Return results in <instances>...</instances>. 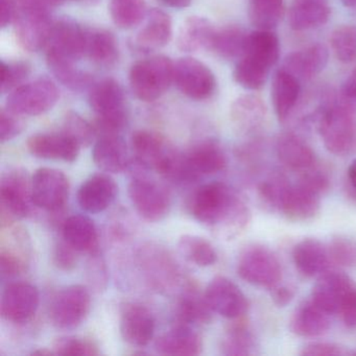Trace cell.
Listing matches in <instances>:
<instances>
[{
  "label": "cell",
  "mask_w": 356,
  "mask_h": 356,
  "mask_svg": "<svg viewBox=\"0 0 356 356\" xmlns=\"http://www.w3.org/2000/svg\"><path fill=\"white\" fill-rule=\"evenodd\" d=\"M189 209L197 222L222 238H234L250 222L249 208L228 185L222 182L199 187L191 195Z\"/></svg>",
  "instance_id": "cell-1"
},
{
  "label": "cell",
  "mask_w": 356,
  "mask_h": 356,
  "mask_svg": "<svg viewBox=\"0 0 356 356\" xmlns=\"http://www.w3.org/2000/svg\"><path fill=\"white\" fill-rule=\"evenodd\" d=\"M89 105L97 114V136L120 134L128 124L126 95L118 81L105 79L89 89Z\"/></svg>",
  "instance_id": "cell-2"
},
{
  "label": "cell",
  "mask_w": 356,
  "mask_h": 356,
  "mask_svg": "<svg viewBox=\"0 0 356 356\" xmlns=\"http://www.w3.org/2000/svg\"><path fill=\"white\" fill-rule=\"evenodd\" d=\"M314 116L327 151L334 155H346L356 151V120L353 110L337 99L321 107Z\"/></svg>",
  "instance_id": "cell-3"
},
{
  "label": "cell",
  "mask_w": 356,
  "mask_h": 356,
  "mask_svg": "<svg viewBox=\"0 0 356 356\" xmlns=\"http://www.w3.org/2000/svg\"><path fill=\"white\" fill-rule=\"evenodd\" d=\"M131 89L137 99L154 102L174 83V63L165 56H153L133 64L129 74Z\"/></svg>",
  "instance_id": "cell-4"
},
{
  "label": "cell",
  "mask_w": 356,
  "mask_h": 356,
  "mask_svg": "<svg viewBox=\"0 0 356 356\" xmlns=\"http://www.w3.org/2000/svg\"><path fill=\"white\" fill-rule=\"evenodd\" d=\"M135 160L145 170H155L172 180L176 172L180 154L168 147L160 135L151 131L139 130L131 139Z\"/></svg>",
  "instance_id": "cell-5"
},
{
  "label": "cell",
  "mask_w": 356,
  "mask_h": 356,
  "mask_svg": "<svg viewBox=\"0 0 356 356\" xmlns=\"http://www.w3.org/2000/svg\"><path fill=\"white\" fill-rule=\"evenodd\" d=\"M1 200V222L3 227L15 218L30 216L34 207L32 193V178L26 170L14 168L6 172L0 184Z\"/></svg>",
  "instance_id": "cell-6"
},
{
  "label": "cell",
  "mask_w": 356,
  "mask_h": 356,
  "mask_svg": "<svg viewBox=\"0 0 356 356\" xmlns=\"http://www.w3.org/2000/svg\"><path fill=\"white\" fill-rule=\"evenodd\" d=\"M312 300L329 314H343L356 306V284L343 273L326 270L312 289Z\"/></svg>",
  "instance_id": "cell-7"
},
{
  "label": "cell",
  "mask_w": 356,
  "mask_h": 356,
  "mask_svg": "<svg viewBox=\"0 0 356 356\" xmlns=\"http://www.w3.org/2000/svg\"><path fill=\"white\" fill-rule=\"evenodd\" d=\"M237 272L250 284L270 289L278 285L282 277L278 258L262 245H251L241 253Z\"/></svg>",
  "instance_id": "cell-8"
},
{
  "label": "cell",
  "mask_w": 356,
  "mask_h": 356,
  "mask_svg": "<svg viewBox=\"0 0 356 356\" xmlns=\"http://www.w3.org/2000/svg\"><path fill=\"white\" fill-rule=\"evenodd\" d=\"M59 99L57 86L47 79L26 83L12 91L7 109L20 116H37L49 111Z\"/></svg>",
  "instance_id": "cell-9"
},
{
  "label": "cell",
  "mask_w": 356,
  "mask_h": 356,
  "mask_svg": "<svg viewBox=\"0 0 356 356\" xmlns=\"http://www.w3.org/2000/svg\"><path fill=\"white\" fill-rule=\"evenodd\" d=\"M91 297L83 285H70L60 291L51 305L53 324L62 330L78 328L88 316Z\"/></svg>",
  "instance_id": "cell-10"
},
{
  "label": "cell",
  "mask_w": 356,
  "mask_h": 356,
  "mask_svg": "<svg viewBox=\"0 0 356 356\" xmlns=\"http://www.w3.org/2000/svg\"><path fill=\"white\" fill-rule=\"evenodd\" d=\"M129 197L137 213L147 222H160L170 212V193L165 187L151 179H133L129 184Z\"/></svg>",
  "instance_id": "cell-11"
},
{
  "label": "cell",
  "mask_w": 356,
  "mask_h": 356,
  "mask_svg": "<svg viewBox=\"0 0 356 356\" xmlns=\"http://www.w3.org/2000/svg\"><path fill=\"white\" fill-rule=\"evenodd\" d=\"M49 8H18L15 34L22 49L35 53L47 47L54 26Z\"/></svg>",
  "instance_id": "cell-12"
},
{
  "label": "cell",
  "mask_w": 356,
  "mask_h": 356,
  "mask_svg": "<svg viewBox=\"0 0 356 356\" xmlns=\"http://www.w3.org/2000/svg\"><path fill=\"white\" fill-rule=\"evenodd\" d=\"M174 83L183 95L195 101L210 99L216 89L213 72L191 57L181 58L174 64Z\"/></svg>",
  "instance_id": "cell-13"
},
{
  "label": "cell",
  "mask_w": 356,
  "mask_h": 356,
  "mask_svg": "<svg viewBox=\"0 0 356 356\" xmlns=\"http://www.w3.org/2000/svg\"><path fill=\"white\" fill-rule=\"evenodd\" d=\"M227 159L222 147L213 141H205L181 155L179 182H191L224 170Z\"/></svg>",
  "instance_id": "cell-14"
},
{
  "label": "cell",
  "mask_w": 356,
  "mask_h": 356,
  "mask_svg": "<svg viewBox=\"0 0 356 356\" xmlns=\"http://www.w3.org/2000/svg\"><path fill=\"white\" fill-rule=\"evenodd\" d=\"M32 193L36 207L47 211H59L67 202L70 181L62 170L39 168L32 177Z\"/></svg>",
  "instance_id": "cell-15"
},
{
  "label": "cell",
  "mask_w": 356,
  "mask_h": 356,
  "mask_svg": "<svg viewBox=\"0 0 356 356\" xmlns=\"http://www.w3.org/2000/svg\"><path fill=\"white\" fill-rule=\"evenodd\" d=\"M211 309L230 320H238L248 310V300L241 289L226 277L212 279L205 293Z\"/></svg>",
  "instance_id": "cell-16"
},
{
  "label": "cell",
  "mask_w": 356,
  "mask_h": 356,
  "mask_svg": "<svg viewBox=\"0 0 356 356\" xmlns=\"http://www.w3.org/2000/svg\"><path fill=\"white\" fill-rule=\"evenodd\" d=\"M86 31L74 20L62 18L54 22L47 51L76 62L86 56Z\"/></svg>",
  "instance_id": "cell-17"
},
{
  "label": "cell",
  "mask_w": 356,
  "mask_h": 356,
  "mask_svg": "<svg viewBox=\"0 0 356 356\" xmlns=\"http://www.w3.org/2000/svg\"><path fill=\"white\" fill-rule=\"evenodd\" d=\"M39 301V291L34 285L26 282L11 283L1 298V314L9 322H28L36 314Z\"/></svg>",
  "instance_id": "cell-18"
},
{
  "label": "cell",
  "mask_w": 356,
  "mask_h": 356,
  "mask_svg": "<svg viewBox=\"0 0 356 356\" xmlns=\"http://www.w3.org/2000/svg\"><path fill=\"white\" fill-rule=\"evenodd\" d=\"M156 322L145 306L128 303L122 307L120 333L122 339L134 347H145L155 335Z\"/></svg>",
  "instance_id": "cell-19"
},
{
  "label": "cell",
  "mask_w": 356,
  "mask_h": 356,
  "mask_svg": "<svg viewBox=\"0 0 356 356\" xmlns=\"http://www.w3.org/2000/svg\"><path fill=\"white\" fill-rule=\"evenodd\" d=\"M115 181L105 174H97L87 179L78 193L81 208L89 213H101L109 208L118 195Z\"/></svg>",
  "instance_id": "cell-20"
},
{
  "label": "cell",
  "mask_w": 356,
  "mask_h": 356,
  "mask_svg": "<svg viewBox=\"0 0 356 356\" xmlns=\"http://www.w3.org/2000/svg\"><path fill=\"white\" fill-rule=\"evenodd\" d=\"M29 152L35 157L47 160L74 162L80 154V145L64 134H36L26 143Z\"/></svg>",
  "instance_id": "cell-21"
},
{
  "label": "cell",
  "mask_w": 356,
  "mask_h": 356,
  "mask_svg": "<svg viewBox=\"0 0 356 356\" xmlns=\"http://www.w3.org/2000/svg\"><path fill=\"white\" fill-rule=\"evenodd\" d=\"M328 49L324 45L314 44L289 54L281 68L301 82L320 74L328 64Z\"/></svg>",
  "instance_id": "cell-22"
},
{
  "label": "cell",
  "mask_w": 356,
  "mask_h": 356,
  "mask_svg": "<svg viewBox=\"0 0 356 356\" xmlns=\"http://www.w3.org/2000/svg\"><path fill=\"white\" fill-rule=\"evenodd\" d=\"M92 157L97 168L112 174L124 172L130 164L128 147L120 134L99 135Z\"/></svg>",
  "instance_id": "cell-23"
},
{
  "label": "cell",
  "mask_w": 356,
  "mask_h": 356,
  "mask_svg": "<svg viewBox=\"0 0 356 356\" xmlns=\"http://www.w3.org/2000/svg\"><path fill=\"white\" fill-rule=\"evenodd\" d=\"M172 19L165 12L152 9L147 12V22L137 34L134 45L138 51L151 53L165 47L172 40Z\"/></svg>",
  "instance_id": "cell-24"
},
{
  "label": "cell",
  "mask_w": 356,
  "mask_h": 356,
  "mask_svg": "<svg viewBox=\"0 0 356 356\" xmlns=\"http://www.w3.org/2000/svg\"><path fill=\"white\" fill-rule=\"evenodd\" d=\"M330 13L329 0H291L289 26L297 32L314 30L326 24Z\"/></svg>",
  "instance_id": "cell-25"
},
{
  "label": "cell",
  "mask_w": 356,
  "mask_h": 356,
  "mask_svg": "<svg viewBox=\"0 0 356 356\" xmlns=\"http://www.w3.org/2000/svg\"><path fill=\"white\" fill-rule=\"evenodd\" d=\"M279 210L291 220H307L320 210L318 195L301 184L287 185L279 204Z\"/></svg>",
  "instance_id": "cell-26"
},
{
  "label": "cell",
  "mask_w": 356,
  "mask_h": 356,
  "mask_svg": "<svg viewBox=\"0 0 356 356\" xmlns=\"http://www.w3.org/2000/svg\"><path fill=\"white\" fill-rule=\"evenodd\" d=\"M301 95V82L286 70H280L273 79L270 99L277 118L285 122L295 109Z\"/></svg>",
  "instance_id": "cell-27"
},
{
  "label": "cell",
  "mask_w": 356,
  "mask_h": 356,
  "mask_svg": "<svg viewBox=\"0 0 356 356\" xmlns=\"http://www.w3.org/2000/svg\"><path fill=\"white\" fill-rule=\"evenodd\" d=\"M293 259L302 275L314 277L328 270L330 254L318 239L306 238L293 248Z\"/></svg>",
  "instance_id": "cell-28"
},
{
  "label": "cell",
  "mask_w": 356,
  "mask_h": 356,
  "mask_svg": "<svg viewBox=\"0 0 356 356\" xmlns=\"http://www.w3.org/2000/svg\"><path fill=\"white\" fill-rule=\"evenodd\" d=\"M155 346L162 355H197L202 351V339L188 325L180 324L162 334Z\"/></svg>",
  "instance_id": "cell-29"
},
{
  "label": "cell",
  "mask_w": 356,
  "mask_h": 356,
  "mask_svg": "<svg viewBox=\"0 0 356 356\" xmlns=\"http://www.w3.org/2000/svg\"><path fill=\"white\" fill-rule=\"evenodd\" d=\"M230 116L233 124L241 132L252 134L259 130L266 120V105L257 95H241L233 102Z\"/></svg>",
  "instance_id": "cell-30"
},
{
  "label": "cell",
  "mask_w": 356,
  "mask_h": 356,
  "mask_svg": "<svg viewBox=\"0 0 356 356\" xmlns=\"http://www.w3.org/2000/svg\"><path fill=\"white\" fill-rule=\"evenodd\" d=\"M216 29L207 18L191 16L183 22L177 45L181 51L195 53L201 49L210 51Z\"/></svg>",
  "instance_id": "cell-31"
},
{
  "label": "cell",
  "mask_w": 356,
  "mask_h": 356,
  "mask_svg": "<svg viewBox=\"0 0 356 356\" xmlns=\"http://www.w3.org/2000/svg\"><path fill=\"white\" fill-rule=\"evenodd\" d=\"M330 327L328 312L316 305L312 300L300 305L293 312L289 328L296 335L304 337H318Z\"/></svg>",
  "instance_id": "cell-32"
},
{
  "label": "cell",
  "mask_w": 356,
  "mask_h": 356,
  "mask_svg": "<svg viewBox=\"0 0 356 356\" xmlns=\"http://www.w3.org/2000/svg\"><path fill=\"white\" fill-rule=\"evenodd\" d=\"M276 151L280 161L291 170H310L316 161V156L309 145L291 133L279 136Z\"/></svg>",
  "instance_id": "cell-33"
},
{
  "label": "cell",
  "mask_w": 356,
  "mask_h": 356,
  "mask_svg": "<svg viewBox=\"0 0 356 356\" xmlns=\"http://www.w3.org/2000/svg\"><path fill=\"white\" fill-rule=\"evenodd\" d=\"M63 239L78 252L95 253L99 245V235L93 220L85 216H72L62 227Z\"/></svg>",
  "instance_id": "cell-34"
},
{
  "label": "cell",
  "mask_w": 356,
  "mask_h": 356,
  "mask_svg": "<svg viewBox=\"0 0 356 356\" xmlns=\"http://www.w3.org/2000/svg\"><path fill=\"white\" fill-rule=\"evenodd\" d=\"M47 62L51 74L70 90L83 91L92 86V76L88 72L76 67V61L47 51Z\"/></svg>",
  "instance_id": "cell-35"
},
{
  "label": "cell",
  "mask_w": 356,
  "mask_h": 356,
  "mask_svg": "<svg viewBox=\"0 0 356 356\" xmlns=\"http://www.w3.org/2000/svg\"><path fill=\"white\" fill-rule=\"evenodd\" d=\"M86 56L101 67L115 65L120 58L115 36L109 31H89L87 32Z\"/></svg>",
  "instance_id": "cell-36"
},
{
  "label": "cell",
  "mask_w": 356,
  "mask_h": 356,
  "mask_svg": "<svg viewBox=\"0 0 356 356\" xmlns=\"http://www.w3.org/2000/svg\"><path fill=\"white\" fill-rule=\"evenodd\" d=\"M272 70L280 56V43L273 31L257 30L249 33L245 55Z\"/></svg>",
  "instance_id": "cell-37"
},
{
  "label": "cell",
  "mask_w": 356,
  "mask_h": 356,
  "mask_svg": "<svg viewBox=\"0 0 356 356\" xmlns=\"http://www.w3.org/2000/svg\"><path fill=\"white\" fill-rule=\"evenodd\" d=\"M249 33L238 26H226L216 30L210 51L222 59L241 58L247 49Z\"/></svg>",
  "instance_id": "cell-38"
},
{
  "label": "cell",
  "mask_w": 356,
  "mask_h": 356,
  "mask_svg": "<svg viewBox=\"0 0 356 356\" xmlns=\"http://www.w3.org/2000/svg\"><path fill=\"white\" fill-rule=\"evenodd\" d=\"M212 312L205 295L189 291L179 300L177 305V318L183 325L207 324L211 321Z\"/></svg>",
  "instance_id": "cell-39"
},
{
  "label": "cell",
  "mask_w": 356,
  "mask_h": 356,
  "mask_svg": "<svg viewBox=\"0 0 356 356\" xmlns=\"http://www.w3.org/2000/svg\"><path fill=\"white\" fill-rule=\"evenodd\" d=\"M109 12L116 26L131 30L147 18V3L145 0H111Z\"/></svg>",
  "instance_id": "cell-40"
},
{
  "label": "cell",
  "mask_w": 356,
  "mask_h": 356,
  "mask_svg": "<svg viewBox=\"0 0 356 356\" xmlns=\"http://www.w3.org/2000/svg\"><path fill=\"white\" fill-rule=\"evenodd\" d=\"M178 248L188 261L201 268L212 266L218 260L213 245L207 239L197 235H183L179 239Z\"/></svg>",
  "instance_id": "cell-41"
},
{
  "label": "cell",
  "mask_w": 356,
  "mask_h": 356,
  "mask_svg": "<svg viewBox=\"0 0 356 356\" xmlns=\"http://www.w3.org/2000/svg\"><path fill=\"white\" fill-rule=\"evenodd\" d=\"M270 68L248 56H243L235 66L233 78L235 82L247 90H259L264 86Z\"/></svg>",
  "instance_id": "cell-42"
},
{
  "label": "cell",
  "mask_w": 356,
  "mask_h": 356,
  "mask_svg": "<svg viewBox=\"0 0 356 356\" xmlns=\"http://www.w3.org/2000/svg\"><path fill=\"white\" fill-rule=\"evenodd\" d=\"M282 11L283 0H249L250 22L257 30H274Z\"/></svg>",
  "instance_id": "cell-43"
},
{
  "label": "cell",
  "mask_w": 356,
  "mask_h": 356,
  "mask_svg": "<svg viewBox=\"0 0 356 356\" xmlns=\"http://www.w3.org/2000/svg\"><path fill=\"white\" fill-rule=\"evenodd\" d=\"M331 49L339 61L349 64L356 61V26H341L331 34Z\"/></svg>",
  "instance_id": "cell-44"
},
{
  "label": "cell",
  "mask_w": 356,
  "mask_h": 356,
  "mask_svg": "<svg viewBox=\"0 0 356 356\" xmlns=\"http://www.w3.org/2000/svg\"><path fill=\"white\" fill-rule=\"evenodd\" d=\"M63 133L81 147H88L97 137V128L76 112H68L64 118Z\"/></svg>",
  "instance_id": "cell-45"
},
{
  "label": "cell",
  "mask_w": 356,
  "mask_h": 356,
  "mask_svg": "<svg viewBox=\"0 0 356 356\" xmlns=\"http://www.w3.org/2000/svg\"><path fill=\"white\" fill-rule=\"evenodd\" d=\"M253 349V339L245 325L237 323L233 325L222 339V353L226 355H249Z\"/></svg>",
  "instance_id": "cell-46"
},
{
  "label": "cell",
  "mask_w": 356,
  "mask_h": 356,
  "mask_svg": "<svg viewBox=\"0 0 356 356\" xmlns=\"http://www.w3.org/2000/svg\"><path fill=\"white\" fill-rule=\"evenodd\" d=\"M32 67L28 62L17 61L6 63L1 61V82L0 91L3 95L12 92L18 87L24 85V81L29 78Z\"/></svg>",
  "instance_id": "cell-47"
},
{
  "label": "cell",
  "mask_w": 356,
  "mask_h": 356,
  "mask_svg": "<svg viewBox=\"0 0 356 356\" xmlns=\"http://www.w3.org/2000/svg\"><path fill=\"white\" fill-rule=\"evenodd\" d=\"M56 355H99V350L93 341L79 337L58 339L54 346Z\"/></svg>",
  "instance_id": "cell-48"
},
{
  "label": "cell",
  "mask_w": 356,
  "mask_h": 356,
  "mask_svg": "<svg viewBox=\"0 0 356 356\" xmlns=\"http://www.w3.org/2000/svg\"><path fill=\"white\" fill-rule=\"evenodd\" d=\"M329 254L334 261L341 266H356V243L346 237L333 239Z\"/></svg>",
  "instance_id": "cell-49"
},
{
  "label": "cell",
  "mask_w": 356,
  "mask_h": 356,
  "mask_svg": "<svg viewBox=\"0 0 356 356\" xmlns=\"http://www.w3.org/2000/svg\"><path fill=\"white\" fill-rule=\"evenodd\" d=\"M22 116L6 109L0 112V140L7 143L17 137L24 131V124Z\"/></svg>",
  "instance_id": "cell-50"
},
{
  "label": "cell",
  "mask_w": 356,
  "mask_h": 356,
  "mask_svg": "<svg viewBox=\"0 0 356 356\" xmlns=\"http://www.w3.org/2000/svg\"><path fill=\"white\" fill-rule=\"evenodd\" d=\"M287 183L280 178H272L260 184L259 195L264 203L273 208H279L281 197L287 187Z\"/></svg>",
  "instance_id": "cell-51"
},
{
  "label": "cell",
  "mask_w": 356,
  "mask_h": 356,
  "mask_svg": "<svg viewBox=\"0 0 356 356\" xmlns=\"http://www.w3.org/2000/svg\"><path fill=\"white\" fill-rule=\"evenodd\" d=\"M76 250L68 245L65 241L58 243L54 252V262L56 266L63 270H70L76 266Z\"/></svg>",
  "instance_id": "cell-52"
},
{
  "label": "cell",
  "mask_w": 356,
  "mask_h": 356,
  "mask_svg": "<svg viewBox=\"0 0 356 356\" xmlns=\"http://www.w3.org/2000/svg\"><path fill=\"white\" fill-rule=\"evenodd\" d=\"M299 184L320 195L328 189L329 178L325 172L320 170H307V172H304Z\"/></svg>",
  "instance_id": "cell-53"
},
{
  "label": "cell",
  "mask_w": 356,
  "mask_h": 356,
  "mask_svg": "<svg viewBox=\"0 0 356 356\" xmlns=\"http://www.w3.org/2000/svg\"><path fill=\"white\" fill-rule=\"evenodd\" d=\"M348 354L352 353L332 343H308L301 352V355L304 356H343Z\"/></svg>",
  "instance_id": "cell-54"
},
{
  "label": "cell",
  "mask_w": 356,
  "mask_h": 356,
  "mask_svg": "<svg viewBox=\"0 0 356 356\" xmlns=\"http://www.w3.org/2000/svg\"><path fill=\"white\" fill-rule=\"evenodd\" d=\"M339 99L350 109H356V67L350 72L343 81Z\"/></svg>",
  "instance_id": "cell-55"
},
{
  "label": "cell",
  "mask_w": 356,
  "mask_h": 356,
  "mask_svg": "<svg viewBox=\"0 0 356 356\" xmlns=\"http://www.w3.org/2000/svg\"><path fill=\"white\" fill-rule=\"evenodd\" d=\"M18 8L15 0H1V14H0V26L7 28L12 22H15Z\"/></svg>",
  "instance_id": "cell-56"
},
{
  "label": "cell",
  "mask_w": 356,
  "mask_h": 356,
  "mask_svg": "<svg viewBox=\"0 0 356 356\" xmlns=\"http://www.w3.org/2000/svg\"><path fill=\"white\" fill-rule=\"evenodd\" d=\"M272 299L277 306L284 307L287 304L291 303V300L295 297L293 289L287 286L273 287Z\"/></svg>",
  "instance_id": "cell-57"
},
{
  "label": "cell",
  "mask_w": 356,
  "mask_h": 356,
  "mask_svg": "<svg viewBox=\"0 0 356 356\" xmlns=\"http://www.w3.org/2000/svg\"><path fill=\"white\" fill-rule=\"evenodd\" d=\"M158 1H160L165 7L182 10L188 8L193 0H158Z\"/></svg>",
  "instance_id": "cell-58"
},
{
  "label": "cell",
  "mask_w": 356,
  "mask_h": 356,
  "mask_svg": "<svg viewBox=\"0 0 356 356\" xmlns=\"http://www.w3.org/2000/svg\"><path fill=\"white\" fill-rule=\"evenodd\" d=\"M348 178H349L350 184L356 191V159L351 162L348 168Z\"/></svg>",
  "instance_id": "cell-59"
},
{
  "label": "cell",
  "mask_w": 356,
  "mask_h": 356,
  "mask_svg": "<svg viewBox=\"0 0 356 356\" xmlns=\"http://www.w3.org/2000/svg\"><path fill=\"white\" fill-rule=\"evenodd\" d=\"M341 1L343 7L351 10V11L356 12V0H341Z\"/></svg>",
  "instance_id": "cell-60"
},
{
  "label": "cell",
  "mask_w": 356,
  "mask_h": 356,
  "mask_svg": "<svg viewBox=\"0 0 356 356\" xmlns=\"http://www.w3.org/2000/svg\"><path fill=\"white\" fill-rule=\"evenodd\" d=\"M49 1H51V5L56 6L64 3V1H67V0H49Z\"/></svg>",
  "instance_id": "cell-61"
}]
</instances>
